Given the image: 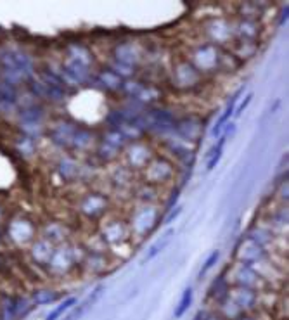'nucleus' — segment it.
Returning a JSON list of instances; mask_svg holds the SVG:
<instances>
[{
    "label": "nucleus",
    "mask_w": 289,
    "mask_h": 320,
    "mask_svg": "<svg viewBox=\"0 0 289 320\" xmlns=\"http://www.w3.org/2000/svg\"><path fill=\"white\" fill-rule=\"evenodd\" d=\"M7 234L11 237V240H14L19 246L31 242L35 237V225L31 220L24 217H19L11 220V223L7 225Z\"/></svg>",
    "instance_id": "obj_1"
},
{
    "label": "nucleus",
    "mask_w": 289,
    "mask_h": 320,
    "mask_svg": "<svg viewBox=\"0 0 289 320\" xmlns=\"http://www.w3.org/2000/svg\"><path fill=\"white\" fill-rule=\"evenodd\" d=\"M228 300L232 301L239 310L253 308L256 305V294L249 287H243V286L239 289L232 291V293H228Z\"/></svg>",
    "instance_id": "obj_2"
},
{
    "label": "nucleus",
    "mask_w": 289,
    "mask_h": 320,
    "mask_svg": "<svg viewBox=\"0 0 289 320\" xmlns=\"http://www.w3.org/2000/svg\"><path fill=\"white\" fill-rule=\"evenodd\" d=\"M19 118L23 126H40L43 120V109L42 106H38L37 102H31L24 106L19 113Z\"/></svg>",
    "instance_id": "obj_3"
},
{
    "label": "nucleus",
    "mask_w": 289,
    "mask_h": 320,
    "mask_svg": "<svg viewBox=\"0 0 289 320\" xmlns=\"http://www.w3.org/2000/svg\"><path fill=\"white\" fill-rule=\"evenodd\" d=\"M52 255H54L52 244L45 239L37 240V242L33 244V248H31V258H33L38 265H49Z\"/></svg>",
    "instance_id": "obj_4"
},
{
    "label": "nucleus",
    "mask_w": 289,
    "mask_h": 320,
    "mask_svg": "<svg viewBox=\"0 0 289 320\" xmlns=\"http://www.w3.org/2000/svg\"><path fill=\"white\" fill-rule=\"evenodd\" d=\"M16 104H18V90H16V87L0 80V107L14 109Z\"/></svg>",
    "instance_id": "obj_5"
},
{
    "label": "nucleus",
    "mask_w": 289,
    "mask_h": 320,
    "mask_svg": "<svg viewBox=\"0 0 289 320\" xmlns=\"http://www.w3.org/2000/svg\"><path fill=\"white\" fill-rule=\"evenodd\" d=\"M171 236H173V230H168V232L165 234V236L161 237V239H158L156 242L152 244L151 248H149L147 256H145V258H144V261H149V260H152V258H154V256H158V255H160V253L163 251V249L168 246V242H170Z\"/></svg>",
    "instance_id": "obj_6"
},
{
    "label": "nucleus",
    "mask_w": 289,
    "mask_h": 320,
    "mask_svg": "<svg viewBox=\"0 0 289 320\" xmlns=\"http://www.w3.org/2000/svg\"><path fill=\"white\" fill-rule=\"evenodd\" d=\"M239 94L241 92H237L236 96L230 99V102L227 104V107H225V113L224 115L220 116V120L217 121V125H215V128H213V135H218L220 134V130H222V126H224V123L227 121L230 116H232V113H234V106H236V102H237V97H239Z\"/></svg>",
    "instance_id": "obj_7"
},
{
    "label": "nucleus",
    "mask_w": 289,
    "mask_h": 320,
    "mask_svg": "<svg viewBox=\"0 0 289 320\" xmlns=\"http://www.w3.org/2000/svg\"><path fill=\"white\" fill-rule=\"evenodd\" d=\"M190 303H192V289H186L182 294V300H180L179 306H177V310H175V319H180V317L189 310Z\"/></svg>",
    "instance_id": "obj_8"
},
{
    "label": "nucleus",
    "mask_w": 289,
    "mask_h": 320,
    "mask_svg": "<svg viewBox=\"0 0 289 320\" xmlns=\"http://www.w3.org/2000/svg\"><path fill=\"white\" fill-rule=\"evenodd\" d=\"M75 303H76V298H68V300L62 301L61 305L57 306L56 310H52V312L49 313V317H47V320H57V319H59V317L62 315V313L66 312V310L69 308V306L75 305Z\"/></svg>",
    "instance_id": "obj_9"
},
{
    "label": "nucleus",
    "mask_w": 289,
    "mask_h": 320,
    "mask_svg": "<svg viewBox=\"0 0 289 320\" xmlns=\"http://www.w3.org/2000/svg\"><path fill=\"white\" fill-rule=\"evenodd\" d=\"M224 142H225V139L222 137V139H220V142H218L217 147H213V151L209 153V160H208V164H206V168H208V170H213V168L217 166L218 161H220L222 147H224Z\"/></svg>",
    "instance_id": "obj_10"
},
{
    "label": "nucleus",
    "mask_w": 289,
    "mask_h": 320,
    "mask_svg": "<svg viewBox=\"0 0 289 320\" xmlns=\"http://www.w3.org/2000/svg\"><path fill=\"white\" fill-rule=\"evenodd\" d=\"M160 163H161V161L151 163V164L147 166V172H154V168H160ZM156 173H158V177H156V180H154V182H163V180H166L168 177L171 175V170H170V166H168V168H165V170H161V172L158 170Z\"/></svg>",
    "instance_id": "obj_11"
},
{
    "label": "nucleus",
    "mask_w": 289,
    "mask_h": 320,
    "mask_svg": "<svg viewBox=\"0 0 289 320\" xmlns=\"http://www.w3.org/2000/svg\"><path fill=\"white\" fill-rule=\"evenodd\" d=\"M18 147H19V151H21L23 154L30 156V154L33 153L35 144H33V140H31V139H28V137H19V139H18Z\"/></svg>",
    "instance_id": "obj_12"
},
{
    "label": "nucleus",
    "mask_w": 289,
    "mask_h": 320,
    "mask_svg": "<svg viewBox=\"0 0 289 320\" xmlns=\"http://www.w3.org/2000/svg\"><path fill=\"white\" fill-rule=\"evenodd\" d=\"M218 256H220V253H218V251H213V253H211V256H209V258H208V260H206V263H205V267H203V270H201V274H199V275H201V277H203V275H205V274H206V272H208V270H209V268H213V265H215V263H217V260H218Z\"/></svg>",
    "instance_id": "obj_13"
},
{
    "label": "nucleus",
    "mask_w": 289,
    "mask_h": 320,
    "mask_svg": "<svg viewBox=\"0 0 289 320\" xmlns=\"http://www.w3.org/2000/svg\"><path fill=\"white\" fill-rule=\"evenodd\" d=\"M56 294H50L49 291H42V293H38L37 296H35V300H37V303H40V305H43V303H50V301L56 300Z\"/></svg>",
    "instance_id": "obj_14"
},
{
    "label": "nucleus",
    "mask_w": 289,
    "mask_h": 320,
    "mask_svg": "<svg viewBox=\"0 0 289 320\" xmlns=\"http://www.w3.org/2000/svg\"><path fill=\"white\" fill-rule=\"evenodd\" d=\"M251 97H253V94H248L246 99H244V100H243V104H241V106H239V109L236 111V116H241V115H243V111L248 107V104L251 102Z\"/></svg>",
    "instance_id": "obj_15"
},
{
    "label": "nucleus",
    "mask_w": 289,
    "mask_h": 320,
    "mask_svg": "<svg viewBox=\"0 0 289 320\" xmlns=\"http://www.w3.org/2000/svg\"><path fill=\"white\" fill-rule=\"evenodd\" d=\"M179 215H180V208H175V211H171V213L166 217V220H165V223H171V221L175 220V218L179 217Z\"/></svg>",
    "instance_id": "obj_16"
},
{
    "label": "nucleus",
    "mask_w": 289,
    "mask_h": 320,
    "mask_svg": "<svg viewBox=\"0 0 289 320\" xmlns=\"http://www.w3.org/2000/svg\"><path fill=\"white\" fill-rule=\"evenodd\" d=\"M2 218H4V210L0 208V221H2Z\"/></svg>",
    "instance_id": "obj_17"
},
{
    "label": "nucleus",
    "mask_w": 289,
    "mask_h": 320,
    "mask_svg": "<svg viewBox=\"0 0 289 320\" xmlns=\"http://www.w3.org/2000/svg\"><path fill=\"white\" fill-rule=\"evenodd\" d=\"M208 320H222V319H220V317H209Z\"/></svg>",
    "instance_id": "obj_18"
},
{
    "label": "nucleus",
    "mask_w": 289,
    "mask_h": 320,
    "mask_svg": "<svg viewBox=\"0 0 289 320\" xmlns=\"http://www.w3.org/2000/svg\"><path fill=\"white\" fill-rule=\"evenodd\" d=\"M237 320H253V319H248V317H241V319H237Z\"/></svg>",
    "instance_id": "obj_19"
},
{
    "label": "nucleus",
    "mask_w": 289,
    "mask_h": 320,
    "mask_svg": "<svg viewBox=\"0 0 289 320\" xmlns=\"http://www.w3.org/2000/svg\"><path fill=\"white\" fill-rule=\"evenodd\" d=\"M0 244H2V239H0Z\"/></svg>",
    "instance_id": "obj_20"
}]
</instances>
